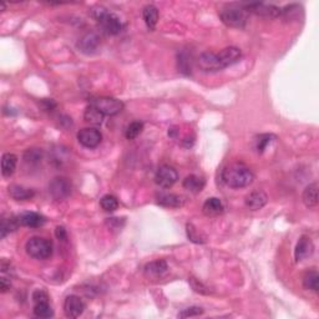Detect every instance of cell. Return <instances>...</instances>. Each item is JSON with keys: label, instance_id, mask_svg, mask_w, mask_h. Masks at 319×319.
<instances>
[{"label": "cell", "instance_id": "6da1fadb", "mask_svg": "<svg viewBox=\"0 0 319 319\" xmlns=\"http://www.w3.org/2000/svg\"><path fill=\"white\" fill-rule=\"evenodd\" d=\"M242 53L236 46H228L220 53H204L200 55L197 65L205 72H216L238 63Z\"/></svg>", "mask_w": 319, "mask_h": 319}, {"label": "cell", "instance_id": "7a4b0ae2", "mask_svg": "<svg viewBox=\"0 0 319 319\" xmlns=\"http://www.w3.org/2000/svg\"><path fill=\"white\" fill-rule=\"evenodd\" d=\"M222 180L228 187L243 188L249 186L253 182L254 175L245 164L233 162L222 170Z\"/></svg>", "mask_w": 319, "mask_h": 319}, {"label": "cell", "instance_id": "3957f363", "mask_svg": "<svg viewBox=\"0 0 319 319\" xmlns=\"http://www.w3.org/2000/svg\"><path fill=\"white\" fill-rule=\"evenodd\" d=\"M220 19L227 27L243 29L248 22V13L243 5L231 4L220 10Z\"/></svg>", "mask_w": 319, "mask_h": 319}, {"label": "cell", "instance_id": "277c9868", "mask_svg": "<svg viewBox=\"0 0 319 319\" xmlns=\"http://www.w3.org/2000/svg\"><path fill=\"white\" fill-rule=\"evenodd\" d=\"M91 16L100 24V28L103 29L104 33L109 34V35H117L123 29L120 19L103 7L92 8Z\"/></svg>", "mask_w": 319, "mask_h": 319}, {"label": "cell", "instance_id": "5b68a950", "mask_svg": "<svg viewBox=\"0 0 319 319\" xmlns=\"http://www.w3.org/2000/svg\"><path fill=\"white\" fill-rule=\"evenodd\" d=\"M27 253L35 260L44 261L51 257L53 254V243L50 240L43 237H31L25 245Z\"/></svg>", "mask_w": 319, "mask_h": 319}, {"label": "cell", "instance_id": "8992f818", "mask_svg": "<svg viewBox=\"0 0 319 319\" xmlns=\"http://www.w3.org/2000/svg\"><path fill=\"white\" fill-rule=\"evenodd\" d=\"M90 105L96 107L98 111L105 116H115L124 110V103L115 97H96L92 98Z\"/></svg>", "mask_w": 319, "mask_h": 319}, {"label": "cell", "instance_id": "52a82bcc", "mask_svg": "<svg viewBox=\"0 0 319 319\" xmlns=\"http://www.w3.org/2000/svg\"><path fill=\"white\" fill-rule=\"evenodd\" d=\"M247 13H253L256 15L266 16V18H278L282 16V9L275 5L265 4V3H249V4H242Z\"/></svg>", "mask_w": 319, "mask_h": 319}, {"label": "cell", "instance_id": "ba28073f", "mask_svg": "<svg viewBox=\"0 0 319 319\" xmlns=\"http://www.w3.org/2000/svg\"><path fill=\"white\" fill-rule=\"evenodd\" d=\"M178 173L177 171L173 169L170 165H162L156 171L155 182L162 188H170L177 182Z\"/></svg>", "mask_w": 319, "mask_h": 319}, {"label": "cell", "instance_id": "9c48e42d", "mask_svg": "<svg viewBox=\"0 0 319 319\" xmlns=\"http://www.w3.org/2000/svg\"><path fill=\"white\" fill-rule=\"evenodd\" d=\"M71 182L65 177H56L49 185V192H50L51 197L57 201L65 200L66 197L70 196L71 193Z\"/></svg>", "mask_w": 319, "mask_h": 319}, {"label": "cell", "instance_id": "30bf717a", "mask_svg": "<svg viewBox=\"0 0 319 319\" xmlns=\"http://www.w3.org/2000/svg\"><path fill=\"white\" fill-rule=\"evenodd\" d=\"M77 141L86 149H96L103 141V135L97 129L85 127L77 132Z\"/></svg>", "mask_w": 319, "mask_h": 319}, {"label": "cell", "instance_id": "8fae6325", "mask_svg": "<svg viewBox=\"0 0 319 319\" xmlns=\"http://www.w3.org/2000/svg\"><path fill=\"white\" fill-rule=\"evenodd\" d=\"M85 310V303L79 295H68L64 302V313L68 318H77Z\"/></svg>", "mask_w": 319, "mask_h": 319}, {"label": "cell", "instance_id": "7c38bea8", "mask_svg": "<svg viewBox=\"0 0 319 319\" xmlns=\"http://www.w3.org/2000/svg\"><path fill=\"white\" fill-rule=\"evenodd\" d=\"M98 46H100V36L95 33H88L80 37L77 42V48L81 53L86 55H91L96 53Z\"/></svg>", "mask_w": 319, "mask_h": 319}, {"label": "cell", "instance_id": "4fadbf2b", "mask_svg": "<svg viewBox=\"0 0 319 319\" xmlns=\"http://www.w3.org/2000/svg\"><path fill=\"white\" fill-rule=\"evenodd\" d=\"M314 252V245H313L312 240L308 236H302L300 241H298L297 246H295L294 257L297 262L306 260V258L310 257Z\"/></svg>", "mask_w": 319, "mask_h": 319}, {"label": "cell", "instance_id": "5bb4252c", "mask_svg": "<svg viewBox=\"0 0 319 319\" xmlns=\"http://www.w3.org/2000/svg\"><path fill=\"white\" fill-rule=\"evenodd\" d=\"M267 202H268V196H267V193L262 190L252 191L251 193H248V195L246 196L245 200L246 206L252 211L261 210L262 207H265Z\"/></svg>", "mask_w": 319, "mask_h": 319}, {"label": "cell", "instance_id": "9a60e30c", "mask_svg": "<svg viewBox=\"0 0 319 319\" xmlns=\"http://www.w3.org/2000/svg\"><path fill=\"white\" fill-rule=\"evenodd\" d=\"M18 221L20 226H25V227L30 228H37L44 226L46 222L45 217L42 216L40 213L36 212H25L18 216Z\"/></svg>", "mask_w": 319, "mask_h": 319}, {"label": "cell", "instance_id": "2e32d148", "mask_svg": "<svg viewBox=\"0 0 319 319\" xmlns=\"http://www.w3.org/2000/svg\"><path fill=\"white\" fill-rule=\"evenodd\" d=\"M157 204L169 208H180L185 205V197L176 193H160L157 195Z\"/></svg>", "mask_w": 319, "mask_h": 319}, {"label": "cell", "instance_id": "e0dca14e", "mask_svg": "<svg viewBox=\"0 0 319 319\" xmlns=\"http://www.w3.org/2000/svg\"><path fill=\"white\" fill-rule=\"evenodd\" d=\"M202 211L206 216L208 217H216L223 213L225 211V206H223L222 201L217 197H211V198L206 200V202L202 206Z\"/></svg>", "mask_w": 319, "mask_h": 319}, {"label": "cell", "instance_id": "ac0fdd59", "mask_svg": "<svg viewBox=\"0 0 319 319\" xmlns=\"http://www.w3.org/2000/svg\"><path fill=\"white\" fill-rule=\"evenodd\" d=\"M8 192H9L11 198L16 200V201H27V200L33 198L34 195H35L34 190L20 186V185H11L8 188Z\"/></svg>", "mask_w": 319, "mask_h": 319}, {"label": "cell", "instance_id": "d6986e66", "mask_svg": "<svg viewBox=\"0 0 319 319\" xmlns=\"http://www.w3.org/2000/svg\"><path fill=\"white\" fill-rule=\"evenodd\" d=\"M206 181L204 177L197 175H190L182 182V186L185 190L190 191L191 193H200L205 188Z\"/></svg>", "mask_w": 319, "mask_h": 319}, {"label": "cell", "instance_id": "ffe728a7", "mask_svg": "<svg viewBox=\"0 0 319 319\" xmlns=\"http://www.w3.org/2000/svg\"><path fill=\"white\" fill-rule=\"evenodd\" d=\"M18 157L14 153H4L2 157V173L4 177H10L15 172Z\"/></svg>", "mask_w": 319, "mask_h": 319}, {"label": "cell", "instance_id": "44dd1931", "mask_svg": "<svg viewBox=\"0 0 319 319\" xmlns=\"http://www.w3.org/2000/svg\"><path fill=\"white\" fill-rule=\"evenodd\" d=\"M302 200H303V204L307 206L308 208H313L318 205V184H310L309 186L306 187V190L303 191V195H302Z\"/></svg>", "mask_w": 319, "mask_h": 319}, {"label": "cell", "instance_id": "7402d4cb", "mask_svg": "<svg viewBox=\"0 0 319 319\" xmlns=\"http://www.w3.org/2000/svg\"><path fill=\"white\" fill-rule=\"evenodd\" d=\"M167 269H169L167 263L162 260H157L147 263L146 267H145V274L147 277H161L162 274L166 273Z\"/></svg>", "mask_w": 319, "mask_h": 319}, {"label": "cell", "instance_id": "603a6c76", "mask_svg": "<svg viewBox=\"0 0 319 319\" xmlns=\"http://www.w3.org/2000/svg\"><path fill=\"white\" fill-rule=\"evenodd\" d=\"M145 24L149 28V30H155L156 24L158 22V9L155 5H146L142 10Z\"/></svg>", "mask_w": 319, "mask_h": 319}, {"label": "cell", "instance_id": "cb8c5ba5", "mask_svg": "<svg viewBox=\"0 0 319 319\" xmlns=\"http://www.w3.org/2000/svg\"><path fill=\"white\" fill-rule=\"evenodd\" d=\"M104 116L105 115L101 114L96 107H94L92 105L86 107L85 112H84V118H85L86 123L90 125H95V126H98V125L103 124Z\"/></svg>", "mask_w": 319, "mask_h": 319}, {"label": "cell", "instance_id": "d4e9b609", "mask_svg": "<svg viewBox=\"0 0 319 319\" xmlns=\"http://www.w3.org/2000/svg\"><path fill=\"white\" fill-rule=\"evenodd\" d=\"M303 287L313 292H318L319 289V274L315 269L308 271L303 277Z\"/></svg>", "mask_w": 319, "mask_h": 319}, {"label": "cell", "instance_id": "484cf974", "mask_svg": "<svg viewBox=\"0 0 319 319\" xmlns=\"http://www.w3.org/2000/svg\"><path fill=\"white\" fill-rule=\"evenodd\" d=\"M19 221L18 217H9V218H3L2 225H0V237L4 238L7 237V234H9L10 232L15 231L19 227Z\"/></svg>", "mask_w": 319, "mask_h": 319}, {"label": "cell", "instance_id": "4316f807", "mask_svg": "<svg viewBox=\"0 0 319 319\" xmlns=\"http://www.w3.org/2000/svg\"><path fill=\"white\" fill-rule=\"evenodd\" d=\"M34 314L37 318H51L54 315V310L49 304V301L37 302L34 306Z\"/></svg>", "mask_w": 319, "mask_h": 319}, {"label": "cell", "instance_id": "83f0119b", "mask_svg": "<svg viewBox=\"0 0 319 319\" xmlns=\"http://www.w3.org/2000/svg\"><path fill=\"white\" fill-rule=\"evenodd\" d=\"M186 232H187V237L191 242L193 243H198V245H202V243H206V237L201 233L192 223H187L186 226Z\"/></svg>", "mask_w": 319, "mask_h": 319}, {"label": "cell", "instance_id": "f1b7e54d", "mask_svg": "<svg viewBox=\"0 0 319 319\" xmlns=\"http://www.w3.org/2000/svg\"><path fill=\"white\" fill-rule=\"evenodd\" d=\"M142 130H144V123H141V121H132V123L126 127L125 136H126L127 140H135V138L142 132Z\"/></svg>", "mask_w": 319, "mask_h": 319}, {"label": "cell", "instance_id": "f546056e", "mask_svg": "<svg viewBox=\"0 0 319 319\" xmlns=\"http://www.w3.org/2000/svg\"><path fill=\"white\" fill-rule=\"evenodd\" d=\"M100 206L106 212H114L118 208V201L115 196L105 195L100 200Z\"/></svg>", "mask_w": 319, "mask_h": 319}, {"label": "cell", "instance_id": "4dcf8cb0", "mask_svg": "<svg viewBox=\"0 0 319 319\" xmlns=\"http://www.w3.org/2000/svg\"><path fill=\"white\" fill-rule=\"evenodd\" d=\"M43 160V151L39 149H29L24 153V161L28 165H37Z\"/></svg>", "mask_w": 319, "mask_h": 319}, {"label": "cell", "instance_id": "1f68e13d", "mask_svg": "<svg viewBox=\"0 0 319 319\" xmlns=\"http://www.w3.org/2000/svg\"><path fill=\"white\" fill-rule=\"evenodd\" d=\"M205 310L201 307H190L182 310L181 313H178L180 318H188V317H198V315L204 314Z\"/></svg>", "mask_w": 319, "mask_h": 319}, {"label": "cell", "instance_id": "d6a6232c", "mask_svg": "<svg viewBox=\"0 0 319 319\" xmlns=\"http://www.w3.org/2000/svg\"><path fill=\"white\" fill-rule=\"evenodd\" d=\"M272 138H274L273 135H268V133H266V135H261L257 140V151L258 152L262 153L263 151L266 150L267 145H268L269 142L272 141Z\"/></svg>", "mask_w": 319, "mask_h": 319}, {"label": "cell", "instance_id": "836d02e7", "mask_svg": "<svg viewBox=\"0 0 319 319\" xmlns=\"http://www.w3.org/2000/svg\"><path fill=\"white\" fill-rule=\"evenodd\" d=\"M190 283H191V287H192L195 292L201 293V294H210V289H208L204 283H201L198 280H196V278L191 277Z\"/></svg>", "mask_w": 319, "mask_h": 319}, {"label": "cell", "instance_id": "e575fe53", "mask_svg": "<svg viewBox=\"0 0 319 319\" xmlns=\"http://www.w3.org/2000/svg\"><path fill=\"white\" fill-rule=\"evenodd\" d=\"M33 301H34V303H37V302H43V301H49L48 293L43 291V289H37V291L33 293Z\"/></svg>", "mask_w": 319, "mask_h": 319}, {"label": "cell", "instance_id": "d590c367", "mask_svg": "<svg viewBox=\"0 0 319 319\" xmlns=\"http://www.w3.org/2000/svg\"><path fill=\"white\" fill-rule=\"evenodd\" d=\"M10 287H11L10 280L8 277H5L4 274H3V277L0 278V289H2V292L3 293L8 292L10 289Z\"/></svg>", "mask_w": 319, "mask_h": 319}, {"label": "cell", "instance_id": "8d00e7d4", "mask_svg": "<svg viewBox=\"0 0 319 319\" xmlns=\"http://www.w3.org/2000/svg\"><path fill=\"white\" fill-rule=\"evenodd\" d=\"M55 234H56L57 238L62 240V241H65L66 238H68V234H66V230L64 227H62V226H57L56 230H55Z\"/></svg>", "mask_w": 319, "mask_h": 319}]
</instances>
